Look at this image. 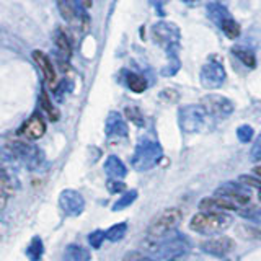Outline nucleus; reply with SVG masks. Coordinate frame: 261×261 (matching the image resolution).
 <instances>
[{
  "mask_svg": "<svg viewBox=\"0 0 261 261\" xmlns=\"http://www.w3.org/2000/svg\"><path fill=\"white\" fill-rule=\"evenodd\" d=\"M230 225H232L230 216L224 214V212H206V211L194 214L190 222L191 230L198 233H206V235L219 233Z\"/></svg>",
  "mask_w": 261,
  "mask_h": 261,
  "instance_id": "1",
  "label": "nucleus"
},
{
  "mask_svg": "<svg viewBox=\"0 0 261 261\" xmlns=\"http://www.w3.org/2000/svg\"><path fill=\"white\" fill-rule=\"evenodd\" d=\"M152 38L159 46L165 47L168 54H171L176 51L179 39H181V33L175 23L159 21L152 27Z\"/></svg>",
  "mask_w": 261,
  "mask_h": 261,
  "instance_id": "2",
  "label": "nucleus"
},
{
  "mask_svg": "<svg viewBox=\"0 0 261 261\" xmlns=\"http://www.w3.org/2000/svg\"><path fill=\"white\" fill-rule=\"evenodd\" d=\"M162 157V149L157 142L153 141H142L136 147L134 157H133V165L137 170H147L152 168Z\"/></svg>",
  "mask_w": 261,
  "mask_h": 261,
  "instance_id": "3",
  "label": "nucleus"
},
{
  "mask_svg": "<svg viewBox=\"0 0 261 261\" xmlns=\"http://www.w3.org/2000/svg\"><path fill=\"white\" fill-rule=\"evenodd\" d=\"M179 220H181V211L178 207H170L167 211H163L162 214L150 224L149 235L155 237V239L167 235L179 224Z\"/></svg>",
  "mask_w": 261,
  "mask_h": 261,
  "instance_id": "4",
  "label": "nucleus"
},
{
  "mask_svg": "<svg viewBox=\"0 0 261 261\" xmlns=\"http://www.w3.org/2000/svg\"><path fill=\"white\" fill-rule=\"evenodd\" d=\"M206 110L202 106H196V105H188L183 106L179 110V126L185 130V133L191 134L199 130L204 126V121H206Z\"/></svg>",
  "mask_w": 261,
  "mask_h": 261,
  "instance_id": "5",
  "label": "nucleus"
},
{
  "mask_svg": "<svg viewBox=\"0 0 261 261\" xmlns=\"http://www.w3.org/2000/svg\"><path fill=\"white\" fill-rule=\"evenodd\" d=\"M10 150L16 159L21 160L24 165L30 168H36L41 165V162H43V153H41V150L28 142L13 141L10 144Z\"/></svg>",
  "mask_w": 261,
  "mask_h": 261,
  "instance_id": "6",
  "label": "nucleus"
},
{
  "mask_svg": "<svg viewBox=\"0 0 261 261\" xmlns=\"http://www.w3.org/2000/svg\"><path fill=\"white\" fill-rule=\"evenodd\" d=\"M201 85L204 88H219L222 87L225 80V69L217 59L209 61L204 67L201 69Z\"/></svg>",
  "mask_w": 261,
  "mask_h": 261,
  "instance_id": "7",
  "label": "nucleus"
},
{
  "mask_svg": "<svg viewBox=\"0 0 261 261\" xmlns=\"http://www.w3.org/2000/svg\"><path fill=\"white\" fill-rule=\"evenodd\" d=\"M204 110L214 116H228L233 111V103L225 96L220 95H209L204 98Z\"/></svg>",
  "mask_w": 261,
  "mask_h": 261,
  "instance_id": "8",
  "label": "nucleus"
},
{
  "mask_svg": "<svg viewBox=\"0 0 261 261\" xmlns=\"http://www.w3.org/2000/svg\"><path fill=\"white\" fill-rule=\"evenodd\" d=\"M235 247V243L232 239H228V237H219V239H211L207 242H202L201 248L204 251L211 253V255L214 256H225L228 255Z\"/></svg>",
  "mask_w": 261,
  "mask_h": 261,
  "instance_id": "9",
  "label": "nucleus"
},
{
  "mask_svg": "<svg viewBox=\"0 0 261 261\" xmlns=\"http://www.w3.org/2000/svg\"><path fill=\"white\" fill-rule=\"evenodd\" d=\"M84 198L77 191L67 190L61 194V206L65 214L69 216H79L84 211Z\"/></svg>",
  "mask_w": 261,
  "mask_h": 261,
  "instance_id": "10",
  "label": "nucleus"
},
{
  "mask_svg": "<svg viewBox=\"0 0 261 261\" xmlns=\"http://www.w3.org/2000/svg\"><path fill=\"white\" fill-rule=\"evenodd\" d=\"M44 133H46V124H44V119L41 118L39 114H33L20 129V134L23 137L30 139V141H36V139L43 137Z\"/></svg>",
  "mask_w": 261,
  "mask_h": 261,
  "instance_id": "11",
  "label": "nucleus"
},
{
  "mask_svg": "<svg viewBox=\"0 0 261 261\" xmlns=\"http://www.w3.org/2000/svg\"><path fill=\"white\" fill-rule=\"evenodd\" d=\"M217 194L228 199V201L235 202V204H240V206H247V204L250 202V193L245 191L243 188L230 185V183L220 186L217 190Z\"/></svg>",
  "mask_w": 261,
  "mask_h": 261,
  "instance_id": "12",
  "label": "nucleus"
},
{
  "mask_svg": "<svg viewBox=\"0 0 261 261\" xmlns=\"http://www.w3.org/2000/svg\"><path fill=\"white\" fill-rule=\"evenodd\" d=\"M201 211L206 212H224V211H237L239 209V204H235L232 201H228L222 196H217V198H204L199 202Z\"/></svg>",
  "mask_w": 261,
  "mask_h": 261,
  "instance_id": "13",
  "label": "nucleus"
},
{
  "mask_svg": "<svg viewBox=\"0 0 261 261\" xmlns=\"http://www.w3.org/2000/svg\"><path fill=\"white\" fill-rule=\"evenodd\" d=\"M105 130L106 134L110 137L116 136V137H124L127 136V126L126 122L122 121L121 114L119 113H110L108 118H106V124H105Z\"/></svg>",
  "mask_w": 261,
  "mask_h": 261,
  "instance_id": "14",
  "label": "nucleus"
},
{
  "mask_svg": "<svg viewBox=\"0 0 261 261\" xmlns=\"http://www.w3.org/2000/svg\"><path fill=\"white\" fill-rule=\"evenodd\" d=\"M33 59H35V62L39 65V69H41V72H43V75H44L47 84L53 85L54 80H56V72H54L51 59H49V57L44 53H41V51L33 53Z\"/></svg>",
  "mask_w": 261,
  "mask_h": 261,
  "instance_id": "15",
  "label": "nucleus"
},
{
  "mask_svg": "<svg viewBox=\"0 0 261 261\" xmlns=\"http://www.w3.org/2000/svg\"><path fill=\"white\" fill-rule=\"evenodd\" d=\"M105 171L111 179H121V178H124L127 173L124 163H122L118 157H114V155H111V157H108V160H106Z\"/></svg>",
  "mask_w": 261,
  "mask_h": 261,
  "instance_id": "16",
  "label": "nucleus"
},
{
  "mask_svg": "<svg viewBox=\"0 0 261 261\" xmlns=\"http://www.w3.org/2000/svg\"><path fill=\"white\" fill-rule=\"evenodd\" d=\"M207 15H209V18H211L212 21H214L219 28L222 27V24H224L227 20H230V18H232L227 8L222 7L220 4H216V2L207 5Z\"/></svg>",
  "mask_w": 261,
  "mask_h": 261,
  "instance_id": "17",
  "label": "nucleus"
},
{
  "mask_svg": "<svg viewBox=\"0 0 261 261\" xmlns=\"http://www.w3.org/2000/svg\"><path fill=\"white\" fill-rule=\"evenodd\" d=\"M90 259V253L79 247V245H69L67 248H65V253H64V261H88Z\"/></svg>",
  "mask_w": 261,
  "mask_h": 261,
  "instance_id": "18",
  "label": "nucleus"
},
{
  "mask_svg": "<svg viewBox=\"0 0 261 261\" xmlns=\"http://www.w3.org/2000/svg\"><path fill=\"white\" fill-rule=\"evenodd\" d=\"M126 84L136 93H142V92H145V90H147V80L142 75H139V73H134V72L127 73Z\"/></svg>",
  "mask_w": 261,
  "mask_h": 261,
  "instance_id": "19",
  "label": "nucleus"
},
{
  "mask_svg": "<svg viewBox=\"0 0 261 261\" xmlns=\"http://www.w3.org/2000/svg\"><path fill=\"white\" fill-rule=\"evenodd\" d=\"M57 7H59V12L62 15V18L69 23H77L79 16L75 13V8L72 7L69 0H57Z\"/></svg>",
  "mask_w": 261,
  "mask_h": 261,
  "instance_id": "20",
  "label": "nucleus"
},
{
  "mask_svg": "<svg viewBox=\"0 0 261 261\" xmlns=\"http://www.w3.org/2000/svg\"><path fill=\"white\" fill-rule=\"evenodd\" d=\"M56 47H57V51H59V54L62 57L69 59L72 49H70V43H69L67 36H65L62 31H57V35H56Z\"/></svg>",
  "mask_w": 261,
  "mask_h": 261,
  "instance_id": "21",
  "label": "nucleus"
},
{
  "mask_svg": "<svg viewBox=\"0 0 261 261\" xmlns=\"http://www.w3.org/2000/svg\"><path fill=\"white\" fill-rule=\"evenodd\" d=\"M232 53L239 57V59L247 65V67H255L256 65V59H255V54H253L251 51H248V49H245V47H233L232 49Z\"/></svg>",
  "mask_w": 261,
  "mask_h": 261,
  "instance_id": "22",
  "label": "nucleus"
},
{
  "mask_svg": "<svg viewBox=\"0 0 261 261\" xmlns=\"http://www.w3.org/2000/svg\"><path fill=\"white\" fill-rule=\"evenodd\" d=\"M39 103H41V108H43L47 113V116L51 118V121H57V118H59V113H57V110L53 106L51 100H49V95L46 93V90H43V92H41V100H39Z\"/></svg>",
  "mask_w": 261,
  "mask_h": 261,
  "instance_id": "23",
  "label": "nucleus"
},
{
  "mask_svg": "<svg viewBox=\"0 0 261 261\" xmlns=\"http://www.w3.org/2000/svg\"><path fill=\"white\" fill-rule=\"evenodd\" d=\"M126 228H127V225L124 222L113 225L110 230L106 232V240H110V242H118V240H121L122 237L126 235Z\"/></svg>",
  "mask_w": 261,
  "mask_h": 261,
  "instance_id": "24",
  "label": "nucleus"
},
{
  "mask_svg": "<svg viewBox=\"0 0 261 261\" xmlns=\"http://www.w3.org/2000/svg\"><path fill=\"white\" fill-rule=\"evenodd\" d=\"M124 113H126L127 119H129L130 122H134L136 126L142 127V126L145 124V121H144L142 113H141V110L137 108V106H127V108L124 110Z\"/></svg>",
  "mask_w": 261,
  "mask_h": 261,
  "instance_id": "25",
  "label": "nucleus"
},
{
  "mask_svg": "<svg viewBox=\"0 0 261 261\" xmlns=\"http://www.w3.org/2000/svg\"><path fill=\"white\" fill-rule=\"evenodd\" d=\"M27 255L30 256V259L33 261H36L41 258V255H43V242H41V239H33L31 243H30V247L27 250Z\"/></svg>",
  "mask_w": 261,
  "mask_h": 261,
  "instance_id": "26",
  "label": "nucleus"
},
{
  "mask_svg": "<svg viewBox=\"0 0 261 261\" xmlns=\"http://www.w3.org/2000/svg\"><path fill=\"white\" fill-rule=\"evenodd\" d=\"M220 30H222L230 39H235V38H239V36H240V24L237 23L233 18L227 20V21L222 24V27H220Z\"/></svg>",
  "mask_w": 261,
  "mask_h": 261,
  "instance_id": "27",
  "label": "nucleus"
},
{
  "mask_svg": "<svg viewBox=\"0 0 261 261\" xmlns=\"http://www.w3.org/2000/svg\"><path fill=\"white\" fill-rule=\"evenodd\" d=\"M168 57H170V64L167 65V67H163V70H162V73H163L165 77L175 75V73L179 70V59H178L176 53H171Z\"/></svg>",
  "mask_w": 261,
  "mask_h": 261,
  "instance_id": "28",
  "label": "nucleus"
},
{
  "mask_svg": "<svg viewBox=\"0 0 261 261\" xmlns=\"http://www.w3.org/2000/svg\"><path fill=\"white\" fill-rule=\"evenodd\" d=\"M137 198V193L133 190V191H127L122 198L116 202V206L113 207V211H121V209H124V207H127L130 202H133L134 199Z\"/></svg>",
  "mask_w": 261,
  "mask_h": 261,
  "instance_id": "29",
  "label": "nucleus"
},
{
  "mask_svg": "<svg viewBox=\"0 0 261 261\" xmlns=\"http://www.w3.org/2000/svg\"><path fill=\"white\" fill-rule=\"evenodd\" d=\"M237 137L240 139V142H248V141H251V137H253V129L250 127V126H247V124H243V126H240L239 129H237Z\"/></svg>",
  "mask_w": 261,
  "mask_h": 261,
  "instance_id": "30",
  "label": "nucleus"
},
{
  "mask_svg": "<svg viewBox=\"0 0 261 261\" xmlns=\"http://www.w3.org/2000/svg\"><path fill=\"white\" fill-rule=\"evenodd\" d=\"M105 239H106V233L103 230H95V232H92L88 235V240L95 248H100L101 243L105 242Z\"/></svg>",
  "mask_w": 261,
  "mask_h": 261,
  "instance_id": "31",
  "label": "nucleus"
},
{
  "mask_svg": "<svg viewBox=\"0 0 261 261\" xmlns=\"http://www.w3.org/2000/svg\"><path fill=\"white\" fill-rule=\"evenodd\" d=\"M178 98H179V95L173 88H167V90H163V92L160 93V100L168 101V103H175Z\"/></svg>",
  "mask_w": 261,
  "mask_h": 261,
  "instance_id": "32",
  "label": "nucleus"
},
{
  "mask_svg": "<svg viewBox=\"0 0 261 261\" xmlns=\"http://www.w3.org/2000/svg\"><path fill=\"white\" fill-rule=\"evenodd\" d=\"M240 183L247 185V186H255L261 190V178H255V176H250V175H242L240 176Z\"/></svg>",
  "mask_w": 261,
  "mask_h": 261,
  "instance_id": "33",
  "label": "nucleus"
},
{
  "mask_svg": "<svg viewBox=\"0 0 261 261\" xmlns=\"http://www.w3.org/2000/svg\"><path fill=\"white\" fill-rule=\"evenodd\" d=\"M108 190H110V193H121L122 190H126V186H124V183H121L119 179H110Z\"/></svg>",
  "mask_w": 261,
  "mask_h": 261,
  "instance_id": "34",
  "label": "nucleus"
},
{
  "mask_svg": "<svg viewBox=\"0 0 261 261\" xmlns=\"http://www.w3.org/2000/svg\"><path fill=\"white\" fill-rule=\"evenodd\" d=\"M251 159L253 160H261V136L256 139V142L251 147Z\"/></svg>",
  "mask_w": 261,
  "mask_h": 261,
  "instance_id": "35",
  "label": "nucleus"
},
{
  "mask_svg": "<svg viewBox=\"0 0 261 261\" xmlns=\"http://www.w3.org/2000/svg\"><path fill=\"white\" fill-rule=\"evenodd\" d=\"M129 256H130V259H129V258H126L124 261H153L152 258H147V256L136 255V253H133V255H130V253H129Z\"/></svg>",
  "mask_w": 261,
  "mask_h": 261,
  "instance_id": "36",
  "label": "nucleus"
},
{
  "mask_svg": "<svg viewBox=\"0 0 261 261\" xmlns=\"http://www.w3.org/2000/svg\"><path fill=\"white\" fill-rule=\"evenodd\" d=\"M253 171H255V173L261 178V165H258V167H255V170H253Z\"/></svg>",
  "mask_w": 261,
  "mask_h": 261,
  "instance_id": "37",
  "label": "nucleus"
},
{
  "mask_svg": "<svg viewBox=\"0 0 261 261\" xmlns=\"http://www.w3.org/2000/svg\"><path fill=\"white\" fill-rule=\"evenodd\" d=\"M183 2H186V4H193V2H196V0H183Z\"/></svg>",
  "mask_w": 261,
  "mask_h": 261,
  "instance_id": "38",
  "label": "nucleus"
},
{
  "mask_svg": "<svg viewBox=\"0 0 261 261\" xmlns=\"http://www.w3.org/2000/svg\"><path fill=\"white\" fill-rule=\"evenodd\" d=\"M258 198H259V201H261V191H259V194H258Z\"/></svg>",
  "mask_w": 261,
  "mask_h": 261,
  "instance_id": "39",
  "label": "nucleus"
}]
</instances>
